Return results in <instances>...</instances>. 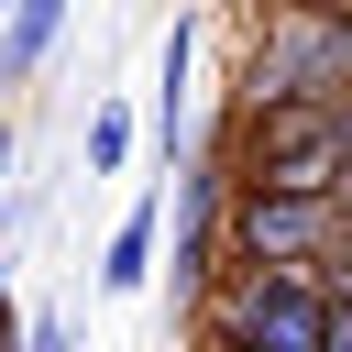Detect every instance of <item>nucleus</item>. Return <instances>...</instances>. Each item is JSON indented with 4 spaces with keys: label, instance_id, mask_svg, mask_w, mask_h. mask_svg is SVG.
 <instances>
[{
    "label": "nucleus",
    "instance_id": "13",
    "mask_svg": "<svg viewBox=\"0 0 352 352\" xmlns=\"http://www.w3.org/2000/svg\"><path fill=\"white\" fill-rule=\"evenodd\" d=\"M330 198H341V209H352V154H341V176H330Z\"/></svg>",
    "mask_w": 352,
    "mask_h": 352
},
{
    "label": "nucleus",
    "instance_id": "7",
    "mask_svg": "<svg viewBox=\"0 0 352 352\" xmlns=\"http://www.w3.org/2000/svg\"><path fill=\"white\" fill-rule=\"evenodd\" d=\"M66 22H77V0H11L0 11V88H33L44 55L66 44Z\"/></svg>",
    "mask_w": 352,
    "mask_h": 352
},
{
    "label": "nucleus",
    "instance_id": "6",
    "mask_svg": "<svg viewBox=\"0 0 352 352\" xmlns=\"http://www.w3.org/2000/svg\"><path fill=\"white\" fill-rule=\"evenodd\" d=\"M154 253H165V198H132L99 242V297H143L154 286Z\"/></svg>",
    "mask_w": 352,
    "mask_h": 352
},
{
    "label": "nucleus",
    "instance_id": "2",
    "mask_svg": "<svg viewBox=\"0 0 352 352\" xmlns=\"http://www.w3.org/2000/svg\"><path fill=\"white\" fill-rule=\"evenodd\" d=\"M330 88H352V0H264L242 99H330Z\"/></svg>",
    "mask_w": 352,
    "mask_h": 352
},
{
    "label": "nucleus",
    "instance_id": "9",
    "mask_svg": "<svg viewBox=\"0 0 352 352\" xmlns=\"http://www.w3.org/2000/svg\"><path fill=\"white\" fill-rule=\"evenodd\" d=\"M121 165H132V110L99 99V110H88V176H121Z\"/></svg>",
    "mask_w": 352,
    "mask_h": 352
},
{
    "label": "nucleus",
    "instance_id": "5",
    "mask_svg": "<svg viewBox=\"0 0 352 352\" xmlns=\"http://www.w3.org/2000/svg\"><path fill=\"white\" fill-rule=\"evenodd\" d=\"M220 198H231V165H220V143H209V154H187V176H176V253H154V275L176 264V297H209V275L231 264V253H220Z\"/></svg>",
    "mask_w": 352,
    "mask_h": 352
},
{
    "label": "nucleus",
    "instance_id": "14",
    "mask_svg": "<svg viewBox=\"0 0 352 352\" xmlns=\"http://www.w3.org/2000/svg\"><path fill=\"white\" fill-rule=\"evenodd\" d=\"M209 352H253V341H231V330H209Z\"/></svg>",
    "mask_w": 352,
    "mask_h": 352
},
{
    "label": "nucleus",
    "instance_id": "10",
    "mask_svg": "<svg viewBox=\"0 0 352 352\" xmlns=\"http://www.w3.org/2000/svg\"><path fill=\"white\" fill-rule=\"evenodd\" d=\"M11 352H77V319H66V308H44V319H22V341H11Z\"/></svg>",
    "mask_w": 352,
    "mask_h": 352
},
{
    "label": "nucleus",
    "instance_id": "3",
    "mask_svg": "<svg viewBox=\"0 0 352 352\" xmlns=\"http://www.w3.org/2000/svg\"><path fill=\"white\" fill-rule=\"evenodd\" d=\"M319 319H330V297L308 264H220L209 275V330H231L253 352H319Z\"/></svg>",
    "mask_w": 352,
    "mask_h": 352
},
{
    "label": "nucleus",
    "instance_id": "8",
    "mask_svg": "<svg viewBox=\"0 0 352 352\" xmlns=\"http://www.w3.org/2000/svg\"><path fill=\"white\" fill-rule=\"evenodd\" d=\"M187 66H198V11H176V33L154 44V143H165V165L187 143Z\"/></svg>",
    "mask_w": 352,
    "mask_h": 352
},
{
    "label": "nucleus",
    "instance_id": "12",
    "mask_svg": "<svg viewBox=\"0 0 352 352\" xmlns=\"http://www.w3.org/2000/svg\"><path fill=\"white\" fill-rule=\"evenodd\" d=\"M11 154H22V143H11V121H0V187H11Z\"/></svg>",
    "mask_w": 352,
    "mask_h": 352
},
{
    "label": "nucleus",
    "instance_id": "4",
    "mask_svg": "<svg viewBox=\"0 0 352 352\" xmlns=\"http://www.w3.org/2000/svg\"><path fill=\"white\" fill-rule=\"evenodd\" d=\"M341 231L330 187H231L220 198V253L231 264H319Z\"/></svg>",
    "mask_w": 352,
    "mask_h": 352
},
{
    "label": "nucleus",
    "instance_id": "1",
    "mask_svg": "<svg viewBox=\"0 0 352 352\" xmlns=\"http://www.w3.org/2000/svg\"><path fill=\"white\" fill-rule=\"evenodd\" d=\"M341 154H352V88H330V99H242L231 132H220L231 187H330Z\"/></svg>",
    "mask_w": 352,
    "mask_h": 352
},
{
    "label": "nucleus",
    "instance_id": "15",
    "mask_svg": "<svg viewBox=\"0 0 352 352\" xmlns=\"http://www.w3.org/2000/svg\"><path fill=\"white\" fill-rule=\"evenodd\" d=\"M0 11H11V0H0Z\"/></svg>",
    "mask_w": 352,
    "mask_h": 352
},
{
    "label": "nucleus",
    "instance_id": "11",
    "mask_svg": "<svg viewBox=\"0 0 352 352\" xmlns=\"http://www.w3.org/2000/svg\"><path fill=\"white\" fill-rule=\"evenodd\" d=\"M319 352H352V308L330 297V319H319Z\"/></svg>",
    "mask_w": 352,
    "mask_h": 352
}]
</instances>
